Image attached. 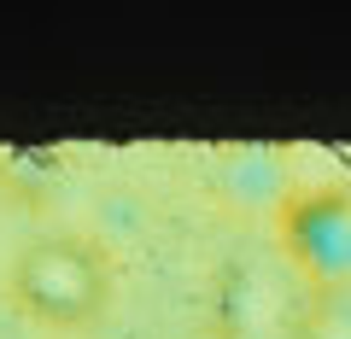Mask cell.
Listing matches in <instances>:
<instances>
[{
    "label": "cell",
    "instance_id": "obj_1",
    "mask_svg": "<svg viewBox=\"0 0 351 339\" xmlns=\"http://www.w3.org/2000/svg\"><path fill=\"white\" fill-rule=\"evenodd\" d=\"M117 264L94 234H36L6 264V299L41 334H88L112 310Z\"/></svg>",
    "mask_w": 351,
    "mask_h": 339
},
{
    "label": "cell",
    "instance_id": "obj_2",
    "mask_svg": "<svg viewBox=\"0 0 351 339\" xmlns=\"http://www.w3.org/2000/svg\"><path fill=\"white\" fill-rule=\"evenodd\" d=\"M276 246L316 292H351V188H293L276 205Z\"/></svg>",
    "mask_w": 351,
    "mask_h": 339
}]
</instances>
